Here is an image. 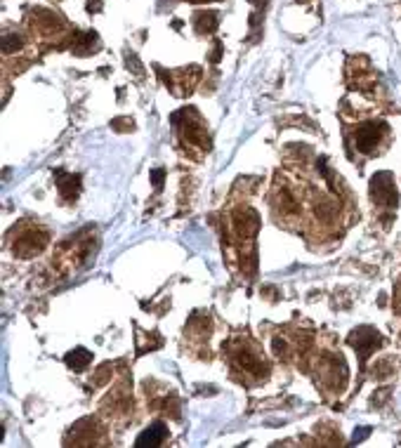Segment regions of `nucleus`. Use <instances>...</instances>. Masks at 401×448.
<instances>
[{"label": "nucleus", "mask_w": 401, "mask_h": 448, "mask_svg": "<svg viewBox=\"0 0 401 448\" xmlns=\"http://www.w3.org/2000/svg\"><path fill=\"white\" fill-rule=\"evenodd\" d=\"M161 177H163L161 173H153V184L156 186H161Z\"/></svg>", "instance_id": "nucleus-12"}, {"label": "nucleus", "mask_w": 401, "mask_h": 448, "mask_svg": "<svg viewBox=\"0 0 401 448\" xmlns=\"http://www.w3.org/2000/svg\"><path fill=\"white\" fill-rule=\"evenodd\" d=\"M387 123L382 120H368V123H361L359 128L354 130V147L359 149L361 153L371 156V153H380L378 149L382 147V142L387 140Z\"/></svg>", "instance_id": "nucleus-3"}, {"label": "nucleus", "mask_w": 401, "mask_h": 448, "mask_svg": "<svg viewBox=\"0 0 401 448\" xmlns=\"http://www.w3.org/2000/svg\"><path fill=\"white\" fill-rule=\"evenodd\" d=\"M90 359H92V354L90 352H85V350H76V352H71L69 356H67V363L74 370H83L90 366Z\"/></svg>", "instance_id": "nucleus-11"}, {"label": "nucleus", "mask_w": 401, "mask_h": 448, "mask_svg": "<svg viewBox=\"0 0 401 448\" xmlns=\"http://www.w3.org/2000/svg\"><path fill=\"white\" fill-rule=\"evenodd\" d=\"M318 383L323 387H331L333 392H340L347 380V363H345L343 354H326L318 359Z\"/></svg>", "instance_id": "nucleus-4"}, {"label": "nucleus", "mask_w": 401, "mask_h": 448, "mask_svg": "<svg viewBox=\"0 0 401 448\" xmlns=\"http://www.w3.org/2000/svg\"><path fill=\"white\" fill-rule=\"evenodd\" d=\"M173 123H175V128L180 130V135L186 140V145L210 149V142H208V128L194 109H182V111H177L173 116Z\"/></svg>", "instance_id": "nucleus-2"}, {"label": "nucleus", "mask_w": 401, "mask_h": 448, "mask_svg": "<svg viewBox=\"0 0 401 448\" xmlns=\"http://www.w3.org/2000/svg\"><path fill=\"white\" fill-rule=\"evenodd\" d=\"M191 3H206V0H191Z\"/></svg>", "instance_id": "nucleus-13"}, {"label": "nucleus", "mask_w": 401, "mask_h": 448, "mask_svg": "<svg viewBox=\"0 0 401 448\" xmlns=\"http://www.w3.org/2000/svg\"><path fill=\"white\" fill-rule=\"evenodd\" d=\"M371 198L373 203H378L380 208H394L399 203V193H397V184H394L392 173L382 170L371 180Z\"/></svg>", "instance_id": "nucleus-5"}, {"label": "nucleus", "mask_w": 401, "mask_h": 448, "mask_svg": "<svg viewBox=\"0 0 401 448\" xmlns=\"http://www.w3.org/2000/svg\"><path fill=\"white\" fill-rule=\"evenodd\" d=\"M57 184H59V193L71 201V198L78 196L80 177H74V175H67V173H57Z\"/></svg>", "instance_id": "nucleus-9"}, {"label": "nucleus", "mask_w": 401, "mask_h": 448, "mask_svg": "<svg viewBox=\"0 0 401 448\" xmlns=\"http://www.w3.org/2000/svg\"><path fill=\"white\" fill-rule=\"evenodd\" d=\"M229 356H232V366L239 375H248V378H265L267 375L265 356L248 340L236 342L232 352H229Z\"/></svg>", "instance_id": "nucleus-1"}, {"label": "nucleus", "mask_w": 401, "mask_h": 448, "mask_svg": "<svg viewBox=\"0 0 401 448\" xmlns=\"http://www.w3.org/2000/svg\"><path fill=\"white\" fill-rule=\"evenodd\" d=\"M194 19H196V31L199 33H213L219 24L215 12H199Z\"/></svg>", "instance_id": "nucleus-10"}, {"label": "nucleus", "mask_w": 401, "mask_h": 448, "mask_svg": "<svg viewBox=\"0 0 401 448\" xmlns=\"http://www.w3.org/2000/svg\"><path fill=\"white\" fill-rule=\"evenodd\" d=\"M349 345L359 352L361 361H366V359L382 345V335L378 333V330L368 328V326H361V328H356L354 333L349 335Z\"/></svg>", "instance_id": "nucleus-7"}, {"label": "nucleus", "mask_w": 401, "mask_h": 448, "mask_svg": "<svg viewBox=\"0 0 401 448\" xmlns=\"http://www.w3.org/2000/svg\"><path fill=\"white\" fill-rule=\"evenodd\" d=\"M47 239H50V236H47L45 229L31 226V229H26L24 234L14 241V253H17L19 257H34L47 246Z\"/></svg>", "instance_id": "nucleus-6"}, {"label": "nucleus", "mask_w": 401, "mask_h": 448, "mask_svg": "<svg viewBox=\"0 0 401 448\" xmlns=\"http://www.w3.org/2000/svg\"><path fill=\"white\" fill-rule=\"evenodd\" d=\"M168 436V427L163 423H153L149 425V429H144V432L140 434V439H137V448H144V446H161L163 441H166Z\"/></svg>", "instance_id": "nucleus-8"}]
</instances>
